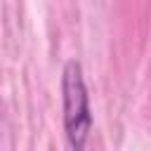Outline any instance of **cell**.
<instances>
[{"mask_svg":"<svg viewBox=\"0 0 151 151\" xmlns=\"http://www.w3.org/2000/svg\"><path fill=\"white\" fill-rule=\"evenodd\" d=\"M61 101H64V130L68 146L80 151L92 130V111L83 78V66L76 59H68L61 68Z\"/></svg>","mask_w":151,"mask_h":151,"instance_id":"1","label":"cell"}]
</instances>
